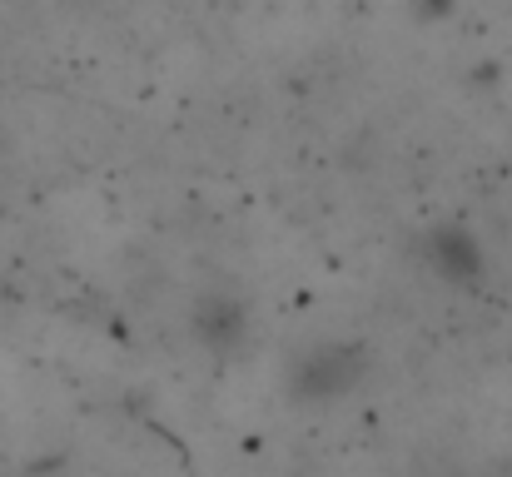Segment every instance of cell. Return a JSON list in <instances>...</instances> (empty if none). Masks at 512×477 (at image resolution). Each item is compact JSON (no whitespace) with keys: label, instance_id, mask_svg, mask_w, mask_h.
Listing matches in <instances>:
<instances>
[{"label":"cell","instance_id":"6da1fadb","mask_svg":"<svg viewBox=\"0 0 512 477\" xmlns=\"http://www.w3.org/2000/svg\"><path fill=\"white\" fill-rule=\"evenodd\" d=\"M363 378H368V348L353 338H329V343L304 348L289 363V398L304 408H329L353 398Z\"/></svg>","mask_w":512,"mask_h":477},{"label":"cell","instance_id":"7a4b0ae2","mask_svg":"<svg viewBox=\"0 0 512 477\" xmlns=\"http://www.w3.org/2000/svg\"><path fill=\"white\" fill-rule=\"evenodd\" d=\"M189 328L199 348H209L214 358H229L249 343V304L234 294H204L189 314Z\"/></svg>","mask_w":512,"mask_h":477},{"label":"cell","instance_id":"3957f363","mask_svg":"<svg viewBox=\"0 0 512 477\" xmlns=\"http://www.w3.org/2000/svg\"><path fill=\"white\" fill-rule=\"evenodd\" d=\"M423 264H428L443 284H458V289L478 284L483 269H488L483 244H478L463 224H438V229L423 239Z\"/></svg>","mask_w":512,"mask_h":477},{"label":"cell","instance_id":"277c9868","mask_svg":"<svg viewBox=\"0 0 512 477\" xmlns=\"http://www.w3.org/2000/svg\"><path fill=\"white\" fill-rule=\"evenodd\" d=\"M418 5V15H448L453 10V0H413Z\"/></svg>","mask_w":512,"mask_h":477}]
</instances>
